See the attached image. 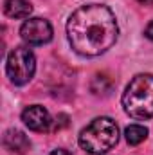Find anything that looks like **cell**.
<instances>
[{
    "label": "cell",
    "mask_w": 153,
    "mask_h": 155,
    "mask_svg": "<svg viewBox=\"0 0 153 155\" xmlns=\"http://www.w3.org/2000/svg\"><path fill=\"white\" fill-rule=\"evenodd\" d=\"M20 36L29 45H43L52 40V25L45 18H29L20 27Z\"/></svg>",
    "instance_id": "obj_5"
},
{
    "label": "cell",
    "mask_w": 153,
    "mask_h": 155,
    "mask_svg": "<svg viewBox=\"0 0 153 155\" xmlns=\"http://www.w3.org/2000/svg\"><path fill=\"white\" fill-rule=\"evenodd\" d=\"M124 137H126V143L130 146H137L148 137V128L142 124H130L124 130Z\"/></svg>",
    "instance_id": "obj_9"
},
{
    "label": "cell",
    "mask_w": 153,
    "mask_h": 155,
    "mask_svg": "<svg viewBox=\"0 0 153 155\" xmlns=\"http://www.w3.org/2000/svg\"><path fill=\"white\" fill-rule=\"evenodd\" d=\"M124 112L133 119L146 121L153 117V76L137 74L133 78L124 94H122Z\"/></svg>",
    "instance_id": "obj_2"
},
{
    "label": "cell",
    "mask_w": 153,
    "mask_h": 155,
    "mask_svg": "<svg viewBox=\"0 0 153 155\" xmlns=\"http://www.w3.org/2000/svg\"><path fill=\"white\" fill-rule=\"evenodd\" d=\"M139 4H144V5H153V0H137Z\"/></svg>",
    "instance_id": "obj_13"
},
{
    "label": "cell",
    "mask_w": 153,
    "mask_h": 155,
    "mask_svg": "<svg viewBox=\"0 0 153 155\" xmlns=\"http://www.w3.org/2000/svg\"><path fill=\"white\" fill-rule=\"evenodd\" d=\"M119 141V128L110 117H96L79 134V146L90 155L108 153Z\"/></svg>",
    "instance_id": "obj_3"
},
{
    "label": "cell",
    "mask_w": 153,
    "mask_h": 155,
    "mask_svg": "<svg viewBox=\"0 0 153 155\" xmlns=\"http://www.w3.org/2000/svg\"><path fill=\"white\" fill-rule=\"evenodd\" d=\"M22 121L24 124L33 130V132H49L52 119L49 116L47 108H43L41 105H31L22 112Z\"/></svg>",
    "instance_id": "obj_6"
},
{
    "label": "cell",
    "mask_w": 153,
    "mask_h": 155,
    "mask_svg": "<svg viewBox=\"0 0 153 155\" xmlns=\"http://www.w3.org/2000/svg\"><path fill=\"white\" fill-rule=\"evenodd\" d=\"M49 155H72V153L67 152V150H54V152H50Z\"/></svg>",
    "instance_id": "obj_12"
},
{
    "label": "cell",
    "mask_w": 153,
    "mask_h": 155,
    "mask_svg": "<svg viewBox=\"0 0 153 155\" xmlns=\"http://www.w3.org/2000/svg\"><path fill=\"white\" fill-rule=\"evenodd\" d=\"M144 35H146V38H150L153 41V20L148 24V27H146V31H144Z\"/></svg>",
    "instance_id": "obj_11"
},
{
    "label": "cell",
    "mask_w": 153,
    "mask_h": 155,
    "mask_svg": "<svg viewBox=\"0 0 153 155\" xmlns=\"http://www.w3.org/2000/svg\"><path fill=\"white\" fill-rule=\"evenodd\" d=\"M119 27L114 13L101 4H86L76 9L67 22V38L74 52L94 58L114 47Z\"/></svg>",
    "instance_id": "obj_1"
},
{
    "label": "cell",
    "mask_w": 153,
    "mask_h": 155,
    "mask_svg": "<svg viewBox=\"0 0 153 155\" xmlns=\"http://www.w3.org/2000/svg\"><path fill=\"white\" fill-rule=\"evenodd\" d=\"M36 71V58L31 49L27 47H16L9 52L5 61V74L9 81L16 87H22L29 83Z\"/></svg>",
    "instance_id": "obj_4"
},
{
    "label": "cell",
    "mask_w": 153,
    "mask_h": 155,
    "mask_svg": "<svg viewBox=\"0 0 153 155\" xmlns=\"http://www.w3.org/2000/svg\"><path fill=\"white\" fill-rule=\"evenodd\" d=\"M105 83H110V78H106L105 74H97V76L94 78V81H92V92L94 94H103V96H108L110 94V90L108 88H105Z\"/></svg>",
    "instance_id": "obj_10"
},
{
    "label": "cell",
    "mask_w": 153,
    "mask_h": 155,
    "mask_svg": "<svg viewBox=\"0 0 153 155\" xmlns=\"http://www.w3.org/2000/svg\"><path fill=\"white\" fill-rule=\"evenodd\" d=\"M33 11V5L27 0H5L4 2V13L9 18H29Z\"/></svg>",
    "instance_id": "obj_8"
},
{
    "label": "cell",
    "mask_w": 153,
    "mask_h": 155,
    "mask_svg": "<svg viewBox=\"0 0 153 155\" xmlns=\"http://www.w3.org/2000/svg\"><path fill=\"white\" fill-rule=\"evenodd\" d=\"M4 146L5 150H9L11 153H18L24 155L31 150V141L29 137L22 132V130H16V128H11L4 134Z\"/></svg>",
    "instance_id": "obj_7"
}]
</instances>
